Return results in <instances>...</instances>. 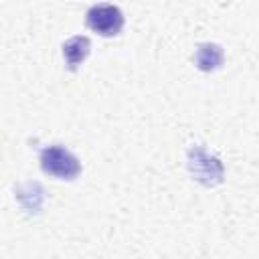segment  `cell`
Returning a JSON list of instances; mask_svg holds the SVG:
<instances>
[{
    "mask_svg": "<svg viewBox=\"0 0 259 259\" xmlns=\"http://www.w3.org/2000/svg\"><path fill=\"white\" fill-rule=\"evenodd\" d=\"M40 168L47 174H51L55 178H63V180H73L81 172V164H79L77 156L71 154L65 146H59V144L42 148V152H40Z\"/></svg>",
    "mask_w": 259,
    "mask_h": 259,
    "instance_id": "cell-1",
    "label": "cell"
},
{
    "mask_svg": "<svg viewBox=\"0 0 259 259\" xmlns=\"http://www.w3.org/2000/svg\"><path fill=\"white\" fill-rule=\"evenodd\" d=\"M188 170L204 186H214L223 182L225 168L217 156H210L202 146H192L188 150Z\"/></svg>",
    "mask_w": 259,
    "mask_h": 259,
    "instance_id": "cell-2",
    "label": "cell"
},
{
    "mask_svg": "<svg viewBox=\"0 0 259 259\" xmlns=\"http://www.w3.org/2000/svg\"><path fill=\"white\" fill-rule=\"evenodd\" d=\"M87 26L101 36H115L123 28V14L113 4H95L85 14Z\"/></svg>",
    "mask_w": 259,
    "mask_h": 259,
    "instance_id": "cell-3",
    "label": "cell"
},
{
    "mask_svg": "<svg viewBox=\"0 0 259 259\" xmlns=\"http://www.w3.org/2000/svg\"><path fill=\"white\" fill-rule=\"evenodd\" d=\"M89 49H91V42L87 36H71L69 40H65L63 45V57H65V63L71 71H75L89 55Z\"/></svg>",
    "mask_w": 259,
    "mask_h": 259,
    "instance_id": "cell-4",
    "label": "cell"
},
{
    "mask_svg": "<svg viewBox=\"0 0 259 259\" xmlns=\"http://www.w3.org/2000/svg\"><path fill=\"white\" fill-rule=\"evenodd\" d=\"M223 49L214 42H202L196 47L194 51V65L200 69V71H214L223 65Z\"/></svg>",
    "mask_w": 259,
    "mask_h": 259,
    "instance_id": "cell-5",
    "label": "cell"
}]
</instances>
